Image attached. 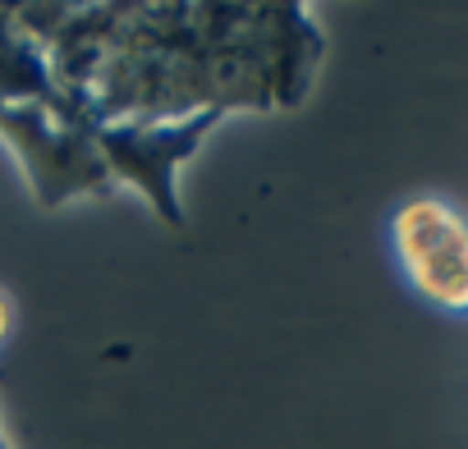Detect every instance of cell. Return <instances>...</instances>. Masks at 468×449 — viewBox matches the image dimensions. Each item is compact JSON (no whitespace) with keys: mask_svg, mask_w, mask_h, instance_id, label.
<instances>
[{"mask_svg":"<svg viewBox=\"0 0 468 449\" xmlns=\"http://www.w3.org/2000/svg\"><path fill=\"white\" fill-rule=\"evenodd\" d=\"M0 449H10V444H5V435H0Z\"/></svg>","mask_w":468,"mask_h":449,"instance_id":"3","label":"cell"},{"mask_svg":"<svg viewBox=\"0 0 468 449\" xmlns=\"http://www.w3.org/2000/svg\"><path fill=\"white\" fill-rule=\"evenodd\" d=\"M10 326H15V308H10V298H5V294H0V344H5Z\"/></svg>","mask_w":468,"mask_h":449,"instance_id":"2","label":"cell"},{"mask_svg":"<svg viewBox=\"0 0 468 449\" xmlns=\"http://www.w3.org/2000/svg\"><path fill=\"white\" fill-rule=\"evenodd\" d=\"M404 280L441 312H468V220L441 197H413L390 220Z\"/></svg>","mask_w":468,"mask_h":449,"instance_id":"1","label":"cell"}]
</instances>
